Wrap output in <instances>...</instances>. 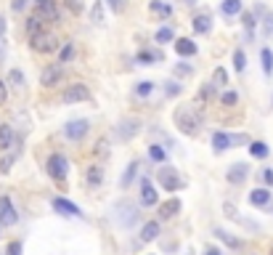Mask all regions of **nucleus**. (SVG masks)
Wrapping results in <instances>:
<instances>
[{"label":"nucleus","instance_id":"1","mask_svg":"<svg viewBox=\"0 0 273 255\" xmlns=\"http://www.w3.org/2000/svg\"><path fill=\"white\" fill-rule=\"evenodd\" d=\"M173 120H175L178 131L186 133V136H196L199 128H201V114H196L194 104H183V107H178L175 114H173Z\"/></svg>","mask_w":273,"mask_h":255},{"label":"nucleus","instance_id":"2","mask_svg":"<svg viewBox=\"0 0 273 255\" xmlns=\"http://www.w3.org/2000/svg\"><path fill=\"white\" fill-rule=\"evenodd\" d=\"M61 77H64V64L61 61H58V64H48V67L43 69V75H40V85L53 88V85L61 83Z\"/></svg>","mask_w":273,"mask_h":255},{"label":"nucleus","instance_id":"3","mask_svg":"<svg viewBox=\"0 0 273 255\" xmlns=\"http://www.w3.org/2000/svg\"><path fill=\"white\" fill-rule=\"evenodd\" d=\"M29 40H32V48L38 53H53L58 48V40L51 32H40V35H35V38H29Z\"/></svg>","mask_w":273,"mask_h":255},{"label":"nucleus","instance_id":"4","mask_svg":"<svg viewBox=\"0 0 273 255\" xmlns=\"http://www.w3.org/2000/svg\"><path fill=\"white\" fill-rule=\"evenodd\" d=\"M66 170H69V162L64 154H53L48 157V176L56 178V181H64L66 178Z\"/></svg>","mask_w":273,"mask_h":255},{"label":"nucleus","instance_id":"5","mask_svg":"<svg viewBox=\"0 0 273 255\" xmlns=\"http://www.w3.org/2000/svg\"><path fill=\"white\" fill-rule=\"evenodd\" d=\"M64 101H66V104L90 101V88H88L85 83H75V85H69V88H66V93H64Z\"/></svg>","mask_w":273,"mask_h":255},{"label":"nucleus","instance_id":"6","mask_svg":"<svg viewBox=\"0 0 273 255\" xmlns=\"http://www.w3.org/2000/svg\"><path fill=\"white\" fill-rule=\"evenodd\" d=\"M157 178H159V183L167 192H175V189H181L183 186V181H181V176L173 170V168H162L159 173H157Z\"/></svg>","mask_w":273,"mask_h":255},{"label":"nucleus","instance_id":"7","mask_svg":"<svg viewBox=\"0 0 273 255\" xmlns=\"http://www.w3.org/2000/svg\"><path fill=\"white\" fill-rule=\"evenodd\" d=\"M88 128H90V122H88V120H72V122H66L64 136L69 138V141H80V138L88 133Z\"/></svg>","mask_w":273,"mask_h":255},{"label":"nucleus","instance_id":"8","mask_svg":"<svg viewBox=\"0 0 273 255\" xmlns=\"http://www.w3.org/2000/svg\"><path fill=\"white\" fill-rule=\"evenodd\" d=\"M16 210H14V202L8 197H0V226H14L16 224Z\"/></svg>","mask_w":273,"mask_h":255},{"label":"nucleus","instance_id":"9","mask_svg":"<svg viewBox=\"0 0 273 255\" xmlns=\"http://www.w3.org/2000/svg\"><path fill=\"white\" fill-rule=\"evenodd\" d=\"M53 210L56 213H61V215H72V218H80V207L75 202H69V200H61V197H56L53 200Z\"/></svg>","mask_w":273,"mask_h":255},{"label":"nucleus","instance_id":"10","mask_svg":"<svg viewBox=\"0 0 273 255\" xmlns=\"http://www.w3.org/2000/svg\"><path fill=\"white\" fill-rule=\"evenodd\" d=\"M225 176H228V181H231V183H244V181H247V176H249V168L244 165V162H236V165H231V168H228V173H225Z\"/></svg>","mask_w":273,"mask_h":255},{"label":"nucleus","instance_id":"11","mask_svg":"<svg viewBox=\"0 0 273 255\" xmlns=\"http://www.w3.org/2000/svg\"><path fill=\"white\" fill-rule=\"evenodd\" d=\"M138 131H141V122L138 120H125V122H120V131H117V136H120L122 141H127V138L138 136Z\"/></svg>","mask_w":273,"mask_h":255},{"label":"nucleus","instance_id":"12","mask_svg":"<svg viewBox=\"0 0 273 255\" xmlns=\"http://www.w3.org/2000/svg\"><path fill=\"white\" fill-rule=\"evenodd\" d=\"M40 32H48V27H45V21H43V16H27V35L29 38H35V35H40Z\"/></svg>","mask_w":273,"mask_h":255},{"label":"nucleus","instance_id":"13","mask_svg":"<svg viewBox=\"0 0 273 255\" xmlns=\"http://www.w3.org/2000/svg\"><path fill=\"white\" fill-rule=\"evenodd\" d=\"M157 200H159V194L154 192L151 181H144V183H141V202H144V205H157Z\"/></svg>","mask_w":273,"mask_h":255},{"label":"nucleus","instance_id":"14","mask_svg":"<svg viewBox=\"0 0 273 255\" xmlns=\"http://www.w3.org/2000/svg\"><path fill=\"white\" fill-rule=\"evenodd\" d=\"M175 53H181V56H194V53H196V43L188 40V38H178V40H175Z\"/></svg>","mask_w":273,"mask_h":255},{"label":"nucleus","instance_id":"15","mask_svg":"<svg viewBox=\"0 0 273 255\" xmlns=\"http://www.w3.org/2000/svg\"><path fill=\"white\" fill-rule=\"evenodd\" d=\"M212 146H215V152H225L228 146H233V136H228V133H212Z\"/></svg>","mask_w":273,"mask_h":255},{"label":"nucleus","instance_id":"16","mask_svg":"<svg viewBox=\"0 0 273 255\" xmlns=\"http://www.w3.org/2000/svg\"><path fill=\"white\" fill-rule=\"evenodd\" d=\"M38 8H40V16L56 21L58 19V11H56V3L53 0H38Z\"/></svg>","mask_w":273,"mask_h":255},{"label":"nucleus","instance_id":"17","mask_svg":"<svg viewBox=\"0 0 273 255\" xmlns=\"http://www.w3.org/2000/svg\"><path fill=\"white\" fill-rule=\"evenodd\" d=\"M149 11L154 16H162V19H170L173 16V8L167 6V3H162V0H151L149 3Z\"/></svg>","mask_w":273,"mask_h":255},{"label":"nucleus","instance_id":"18","mask_svg":"<svg viewBox=\"0 0 273 255\" xmlns=\"http://www.w3.org/2000/svg\"><path fill=\"white\" fill-rule=\"evenodd\" d=\"M191 27H194V32H196V35H207V32H210V27H212V21H210V16H207V14H199V16H194Z\"/></svg>","mask_w":273,"mask_h":255},{"label":"nucleus","instance_id":"19","mask_svg":"<svg viewBox=\"0 0 273 255\" xmlns=\"http://www.w3.org/2000/svg\"><path fill=\"white\" fill-rule=\"evenodd\" d=\"M249 202H252L255 207H263L270 202V192L268 189H255V192H249Z\"/></svg>","mask_w":273,"mask_h":255},{"label":"nucleus","instance_id":"20","mask_svg":"<svg viewBox=\"0 0 273 255\" xmlns=\"http://www.w3.org/2000/svg\"><path fill=\"white\" fill-rule=\"evenodd\" d=\"M14 146V128L11 125H0V149H11Z\"/></svg>","mask_w":273,"mask_h":255},{"label":"nucleus","instance_id":"21","mask_svg":"<svg viewBox=\"0 0 273 255\" xmlns=\"http://www.w3.org/2000/svg\"><path fill=\"white\" fill-rule=\"evenodd\" d=\"M120 207L125 210V215H117V218H120V224H122V226H133V224L138 221V210H135L133 205H120Z\"/></svg>","mask_w":273,"mask_h":255},{"label":"nucleus","instance_id":"22","mask_svg":"<svg viewBox=\"0 0 273 255\" xmlns=\"http://www.w3.org/2000/svg\"><path fill=\"white\" fill-rule=\"evenodd\" d=\"M8 83H11V88H14L16 93H21V90H24V75H21L19 69H11V72H8Z\"/></svg>","mask_w":273,"mask_h":255},{"label":"nucleus","instance_id":"23","mask_svg":"<svg viewBox=\"0 0 273 255\" xmlns=\"http://www.w3.org/2000/svg\"><path fill=\"white\" fill-rule=\"evenodd\" d=\"M178 210H181V202H178L175 197H173V200H167V202L159 207V215H162V218H173Z\"/></svg>","mask_w":273,"mask_h":255},{"label":"nucleus","instance_id":"24","mask_svg":"<svg viewBox=\"0 0 273 255\" xmlns=\"http://www.w3.org/2000/svg\"><path fill=\"white\" fill-rule=\"evenodd\" d=\"M220 11H223L225 16H236V14L242 11V0H223Z\"/></svg>","mask_w":273,"mask_h":255},{"label":"nucleus","instance_id":"25","mask_svg":"<svg viewBox=\"0 0 273 255\" xmlns=\"http://www.w3.org/2000/svg\"><path fill=\"white\" fill-rule=\"evenodd\" d=\"M157 234H159V224H146L144 226V231H141V242H151V239H157Z\"/></svg>","mask_w":273,"mask_h":255},{"label":"nucleus","instance_id":"26","mask_svg":"<svg viewBox=\"0 0 273 255\" xmlns=\"http://www.w3.org/2000/svg\"><path fill=\"white\" fill-rule=\"evenodd\" d=\"M249 154L257 157V160H265V157H268V144H263V141L249 144Z\"/></svg>","mask_w":273,"mask_h":255},{"label":"nucleus","instance_id":"27","mask_svg":"<svg viewBox=\"0 0 273 255\" xmlns=\"http://www.w3.org/2000/svg\"><path fill=\"white\" fill-rule=\"evenodd\" d=\"M149 157H151L154 162H164V160H167V152H164L159 144H151V146H149Z\"/></svg>","mask_w":273,"mask_h":255},{"label":"nucleus","instance_id":"28","mask_svg":"<svg viewBox=\"0 0 273 255\" xmlns=\"http://www.w3.org/2000/svg\"><path fill=\"white\" fill-rule=\"evenodd\" d=\"M260 59H263L265 75H270V72H273V51H270V48H263V51H260Z\"/></svg>","mask_w":273,"mask_h":255},{"label":"nucleus","instance_id":"29","mask_svg":"<svg viewBox=\"0 0 273 255\" xmlns=\"http://www.w3.org/2000/svg\"><path fill=\"white\" fill-rule=\"evenodd\" d=\"M101 181H104L101 168H98V165H96V168H90V170H88V183H90V186H98Z\"/></svg>","mask_w":273,"mask_h":255},{"label":"nucleus","instance_id":"30","mask_svg":"<svg viewBox=\"0 0 273 255\" xmlns=\"http://www.w3.org/2000/svg\"><path fill=\"white\" fill-rule=\"evenodd\" d=\"M90 16H93V21H96V24H104V3H101V0H96V3H93Z\"/></svg>","mask_w":273,"mask_h":255},{"label":"nucleus","instance_id":"31","mask_svg":"<svg viewBox=\"0 0 273 255\" xmlns=\"http://www.w3.org/2000/svg\"><path fill=\"white\" fill-rule=\"evenodd\" d=\"M233 67H236V72H244V69H247V56H244V51H236L233 53Z\"/></svg>","mask_w":273,"mask_h":255},{"label":"nucleus","instance_id":"32","mask_svg":"<svg viewBox=\"0 0 273 255\" xmlns=\"http://www.w3.org/2000/svg\"><path fill=\"white\" fill-rule=\"evenodd\" d=\"M215 234H218V237H220V239H223V242H225V245H228V247H242V242H239V239H233V237L228 234V231H220V229H218Z\"/></svg>","mask_w":273,"mask_h":255},{"label":"nucleus","instance_id":"33","mask_svg":"<svg viewBox=\"0 0 273 255\" xmlns=\"http://www.w3.org/2000/svg\"><path fill=\"white\" fill-rule=\"evenodd\" d=\"M159 59H162L159 53H146V51L135 56V61H138V64H151V61H159Z\"/></svg>","mask_w":273,"mask_h":255},{"label":"nucleus","instance_id":"34","mask_svg":"<svg viewBox=\"0 0 273 255\" xmlns=\"http://www.w3.org/2000/svg\"><path fill=\"white\" fill-rule=\"evenodd\" d=\"M212 83H215V85H225V83H228V75H225L223 67H218L215 72H212Z\"/></svg>","mask_w":273,"mask_h":255},{"label":"nucleus","instance_id":"35","mask_svg":"<svg viewBox=\"0 0 273 255\" xmlns=\"http://www.w3.org/2000/svg\"><path fill=\"white\" fill-rule=\"evenodd\" d=\"M72 59H75V45L72 43H64V48H61V64L72 61Z\"/></svg>","mask_w":273,"mask_h":255},{"label":"nucleus","instance_id":"36","mask_svg":"<svg viewBox=\"0 0 273 255\" xmlns=\"http://www.w3.org/2000/svg\"><path fill=\"white\" fill-rule=\"evenodd\" d=\"M175 38V35H173V29L170 27H162L159 32H157V43H170Z\"/></svg>","mask_w":273,"mask_h":255},{"label":"nucleus","instance_id":"37","mask_svg":"<svg viewBox=\"0 0 273 255\" xmlns=\"http://www.w3.org/2000/svg\"><path fill=\"white\" fill-rule=\"evenodd\" d=\"M151 90H154V83H149V80H144V83L135 85V93H138V96H149Z\"/></svg>","mask_w":273,"mask_h":255},{"label":"nucleus","instance_id":"38","mask_svg":"<svg viewBox=\"0 0 273 255\" xmlns=\"http://www.w3.org/2000/svg\"><path fill=\"white\" fill-rule=\"evenodd\" d=\"M138 168H141V162H130V168H127V173H125V178H122V183L127 186L130 183V178H135V173H138Z\"/></svg>","mask_w":273,"mask_h":255},{"label":"nucleus","instance_id":"39","mask_svg":"<svg viewBox=\"0 0 273 255\" xmlns=\"http://www.w3.org/2000/svg\"><path fill=\"white\" fill-rule=\"evenodd\" d=\"M220 101L225 104V107H233V104H236V101H239V96H236V93H233V90H225V93L220 96Z\"/></svg>","mask_w":273,"mask_h":255},{"label":"nucleus","instance_id":"40","mask_svg":"<svg viewBox=\"0 0 273 255\" xmlns=\"http://www.w3.org/2000/svg\"><path fill=\"white\" fill-rule=\"evenodd\" d=\"M64 3L72 14H82V0H64Z\"/></svg>","mask_w":273,"mask_h":255},{"label":"nucleus","instance_id":"41","mask_svg":"<svg viewBox=\"0 0 273 255\" xmlns=\"http://www.w3.org/2000/svg\"><path fill=\"white\" fill-rule=\"evenodd\" d=\"M164 85H167V88H164V90H167V96H178V93H181V85H178V83H173V80H170V83H164Z\"/></svg>","mask_w":273,"mask_h":255},{"label":"nucleus","instance_id":"42","mask_svg":"<svg viewBox=\"0 0 273 255\" xmlns=\"http://www.w3.org/2000/svg\"><path fill=\"white\" fill-rule=\"evenodd\" d=\"M106 3H109V8L114 11V14H120V11L125 8V3H122V0H106Z\"/></svg>","mask_w":273,"mask_h":255},{"label":"nucleus","instance_id":"43","mask_svg":"<svg viewBox=\"0 0 273 255\" xmlns=\"http://www.w3.org/2000/svg\"><path fill=\"white\" fill-rule=\"evenodd\" d=\"M8 255H21V242H11V245H8Z\"/></svg>","mask_w":273,"mask_h":255},{"label":"nucleus","instance_id":"44","mask_svg":"<svg viewBox=\"0 0 273 255\" xmlns=\"http://www.w3.org/2000/svg\"><path fill=\"white\" fill-rule=\"evenodd\" d=\"M93 152H96L98 157H104V154H106V138H101V141L96 144V149H93Z\"/></svg>","mask_w":273,"mask_h":255},{"label":"nucleus","instance_id":"45","mask_svg":"<svg viewBox=\"0 0 273 255\" xmlns=\"http://www.w3.org/2000/svg\"><path fill=\"white\" fill-rule=\"evenodd\" d=\"M6 43V16H0V48Z\"/></svg>","mask_w":273,"mask_h":255},{"label":"nucleus","instance_id":"46","mask_svg":"<svg viewBox=\"0 0 273 255\" xmlns=\"http://www.w3.org/2000/svg\"><path fill=\"white\" fill-rule=\"evenodd\" d=\"M6 99H8V88H6V83L0 80V107L6 104Z\"/></svg>","mask_w":273,"mask_h":255},{"label":"nucleus","instance_id":"47","mask_svg":"<svg viewBox=\"0 0 273 255\" xmlns=\"http://www.w3.org/2000/svg\"><path fill=\"white\" fill-rule=\"evenodd\" d=\"M255 24H257V21H255V16H252V14H244V27H247V29H252Z\"/></svg>","mask_w":273,"mask_h":255},{"label":"nucleus","instance_id":"48","mask_svg":"<svg viewBox=\"0 0 273 255\" xmlns=\"http://www.w3.org/2000/svg\"><path fill=\"white\" fill-rule=\"evenodd\" d=\"M263 178H265V183H270V186H273V168H265L263 170Z\"/></svg>","mask_w":273,"mask_h":255},{"label":"nucleus","instance_id":"49","mask_svg":"<svg viewBox=\"0 0 273 255\" xmlns=\"http://www.w3.org/2000/svg\"><path fill=\"white\" fill-rule=\"evenodd\" d=\"M265 32L273 35V14H268V19H265Z\"/></svg>","mask_w":273,"mask_h":255},{"label":"nucleus","instance_id":"50","mask_svg":"<svg viewBox=\"0 0 273 255\" xmlns=\"http://www.w3.org/2000/svg\"><path fill=\"white\" fill-rule=\"evenodd\" d=\"M11 162H14V157H8V160H3V165H0V170H3V173H8V168H11Z\"/></svg>","mask_w":273,"mask_h":255},{"label":"nucleus","instance_id":"51","mask_svg":"<svg viewBox=\"0 0 273 255\" xmlns=\"http://www.w3.org/2000/svg\"><path fill=\"white\" fill-rule=\"evenodd\" d=\"M178 72H181V75H188V72H191V67H188V64H178Z\"/></svg>","mask_w":273,"mask_h":255},{"label":"nucleus","instance_id":"52","mask_svg":"<svg viewBox=\"0 0 273 255\" xmlns=\"http://www.w3.org/2000/svg\"><path fill=\"white\" fill-rule=\"evenodd\" d=\"M24 8V0H14V11H21Z\"/></svg>","mask_w":273,"mask_h":255},{"label":"nucleus","instance_id":"53","mask_svg":"<svg viewBox=\"0 0 273 255\" xmlns=\"http://www.w3.org/2000/svg\"><path fill=\"white\" fill-rule=\"evenodd\" d=\"M204 255H220V250H207Z\"/></svg>","mask_w":273,"mask_h":255},{"label":"nucleus","instance_id":"54","mask_svg":"<svg viewBox=\"0 0 273 255\" xmlns=\"http://www.w3.org/2000/svg\"><path fill=\"white\" fill-rule=\"evenodd\" d=\"M186 3H194V0H186Z\"/></svg>","mask_w":273,"mask_h":255},{"label":"nucleus","instance_id":"55","mask_svg":"<svg viewBox=\"0 0 273 255\" xmlns=\"http://www.w3.org/2000/svg\"><path fill=\"white\" fill-rule=\"evenodd\" d=\"M270 255H273V247H270Z\"/></svg>","mask_w":273,"mask_h":255}]
</instances>
